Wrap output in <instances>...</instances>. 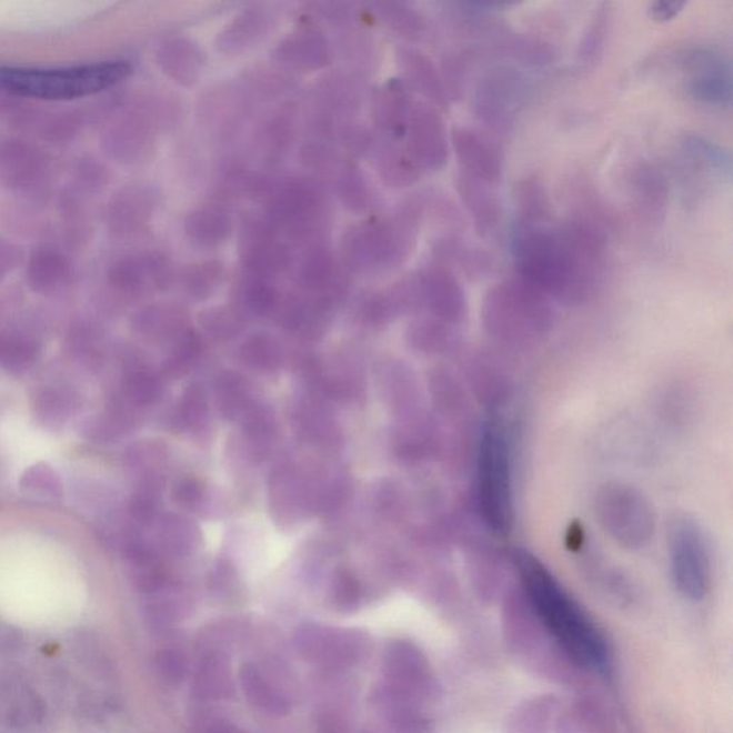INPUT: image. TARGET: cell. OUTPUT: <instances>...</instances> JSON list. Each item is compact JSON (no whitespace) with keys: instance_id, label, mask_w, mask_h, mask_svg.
Masks as SVG:
<instances>
[{"instance_id":"11","label":"cell","mask_w":733,"mask_h":733,"mask_svg":"<svg viewBox=\"0 0 733 733\" xmlns=\"http://www.w3.org/2000/svg\"><path fill=\"white\" fill-rule=\"evenodd\" d=\"M529 83L516 69L499 67L480 79L473 98L474 116L489 132L506 135L528 101Z\"/></svg>"},{"instance_id":"36","label":"cell","mask_w":733,"mask_h":733,"mask_svg":"<svg viewBox=\"0 0 733 733\" xmlns=\"http://www.w3.org/2000/svg\"><path fill=\"white\" fill-rule=\"evenodd\" d=\"M601 707L583 702L559 713L556 733H611L612 723Z\"/></svg>"},{"instance_id":"10","label":"cell","mask_w":733,"mask_h":733,"mask_svg":"<svg viewBox=\"0 0 733 733\" xmlns=\"http://www.w3.org/2000/svg\"><path fill=\"white\" fill-rule=\"evenodd\" d=\"M669 572L673 586L686 601L701 602L712 581L711 549L701 524L677 518L667 534Z\"/></svg>"},{"instance_id":"26","label":"cell","mask_w":733,"mask_h":733,"mask_svg":"<svg viewBox=\"0 0 733 733\" xmlns=\"http://www.w3.org/2000/svg\"><path fill=\"white\" fill-rule=\"evenodd\" d=\"M359 83L347 77H331L321 82L315 91L317 103L321 109L320 118L333 119L349 116L357 111L361 102Z\"/></svg>"},{"instance_id":"42","label":"cell","mask_w":733,"mask_h":733,"mask_svg":"<svg viewBox=\"0 0 733 733\" xmlns=\"http://www.w3.org/2000/svg\"><path fill=\"white\" fill-rule=\"evenodd\" d=\"M38 347L17 337H0V366L8 373L21 374L38 360Z\"/></svg>"},{"instance_id":"20","label":"cell","mask_w":733,"mask_h":733,"mask_svg":"<svg viewBox=\"0 0 733 733\" xmlns=\"http://www.w3.org/2000/svg\"><path fill=\"white\" fill-rule=\"evenodd\" d=\"M277 17L267 4H255L241 12L218 38V49L225 54H240L264 41L275 28Z\"/></svg>"},{"instance_id":"15","label":"cell","mask_w":733,"mask_h":733,"mask_svg":"<svg viewBox=\"0 0 733 733\" xmlns=\"http://www.w3.org/2000/svg\"><path fill=\"white\" fill-rule=\"evenodd\" d=\"M408 151L423 171H440L449 161L448 130L438 109L429 103H414L408 127Z\"/></svg>"},{"instance_id":"37","label":"cell","mask_w":733,"mask_h":733,"mask_svg":"<svg viewBox=\"0 0 733 733\" xmlns=\"http://www.w3.org/2000/svg\"><path fill=\"white\" fill-rule=\"evenodd\" d=\"M335 190L341 202L351 211L365 212L374 204L369 182L359 168L353 165H343L335 173Z\"/></svg>"},{"instance_id":"34","label":"cell","mask_w":733,"mask_h":733,"mask_svg":"<svg viewBox=\"0 0 733 733\" xmlns=\"http://www.w3.org/2000/svg\"><path fill=\"white\" fill-rule=\"evenodd\" d=\"M374 8L385 23L400 37L411 42L423 41L428 37L430 24L424 14L409 3L381 2Z\"/></svg>"},{"instance_id":"32","label":"cell","mask_w":733,"mask_h":733,"mask_svg":"<svg viewBox=\"0 0 733 733\" xmlns=\"http://www.w3.org/2000/svg\"><path fill=\"white\" fill-rule=\"evenodd\" d=\"M559 703L553 696H540L513 712L508 733H552L556 727Z\"/></svg>"},{"instance_id":"2","label":"cell","mask_w":733,"mask_h":733,"mask_svg":"<svg viewBox=\"0 0 733 733\" xmlns=\"http://www.w3.org/2000/svg\"><path fill=\"white\" fill-rule=\"evenodd\" d=\"M513 561L520 578V591L549 635L582 669L609 672L612 647L582 604L526 550L514 552Z\"/></svg>"},{"instance_id":"4","label":"cell","mask_w":733,"mask_h":733,"mask_svg":"<svg viewBox=\"0 0 733 733\" xmlns=\"http://www.w3.org/2000/svg\"><path fill=\"white\" fill-rule=\"evenodd\" d=\"M132 72L128 61L54 69L0 67V91L38 101H76L119 86Z\"/></svg>"},{"instance_id":"30","label":"cell","mask_w":733,"mask_h":733,"mask_svg":"<svg viewBox=\"0 0 733 733\" xmlns=\"http://www.w3.org/2000/svg\"><path fill=\"white\" fill-rule=\"evenodd\" d=\"M162 62L165 71L183 87L194 86L204 68V57H202L200 48L185 38L173 39L165 44L162 51Z\"/></svg>"},{"instance_id":"23","label":"cell","mask_w":733,"mask_h":733,"mask_svg":"<svg viewBox=\"0 0 733 733\" xmlns=\"http://www.w3.org/2000/svg\"><path fill=\"white\" fill-rule=\"evenodd\" d=\"M413 101L409 87L403 81H391L381 89L373 103V116L378 125L389 138L400 140L408 132Z\"/></svg>"},{"instance_id":"31","label":"cell","mask_w":733,"mask_h":733,"mask_svg":"<svg viewBox=\"0 0 733 733\" xmlns=\"http://www.w3.org/2000/svg\"><path fill=\"white\" fill-rule=\"evenodd\" d=\"M234 297L241 309L259 317L271 314L279 305V291L272 284V279L251 272H244L238 280Z\"/></svg>"},{"instance_id":"50","label":"cell","mask_w":733,"mask_h":733,"mask_svg":"<svg viewBox=\"0 0 733 733\" xmlns=\"http://www.w3.org/2000/svg\"><path fill=\"white\" fill-rule=\"evenodd\" d=\"M183 522L185 520L172 518L162 523L160 538L163 548L167 550L190 549L194 534L191 532L190 524Z\"/></svg>"},{"instance_id":"14","label":"cell","mask_w":733,"mask_h":733,"mask_svg":"<svg viewBox=\"0 0 733 733\" xmlns=\"http://www.w3.org/2000/svg\"><path fill=\"white\" fill-rule=\"evenodd\" d=\"M279 228L267 215L250 214L240 231V255L245 272L264 277L280 274L289 269V249L279 241Z\"/></svg>"},{"instance_id":"48","label":"cell","mask_w":733,"mask_h":733,"mask_svg":"<svg viewBox=\"0 0 733 733\" xmlns=\"http://www.w3.org/2000/svg\"><path fill=\"white\" fill-rule=\"evenodd\" d=\"M400 313L393 294H375L361 305L360 315L365 324L380 327L389 323L395 314Z\"/></svg>"},{"instance_id":"12","label":"cell","mask_w":733,"mask_h":733,"mask_svg":"<svg viewBox=\"0 0 733 733\" xmlns=\"http://www.w3.org/2000/svg\"><path fill=\"white\" fill-rule=\"evenodd\" d=\"M675 62L693 102L707 108L731 107L732 63L725 51L711 44H697L683 49Z\"/></svg>"},{"instance_id":"38","label":"cell","mask_w":733,"mask_h":733,"mask_svg":"<svg viewBox=\"0 0 733 733\" xmlns=\"http://www.w3.org/2000/svg\"><path fill=\"white\" fill-rule=\"evenodd\" d=\"M131 421L122 411L91 415L79 425V433L91 443H113L130 429Z\"/></svg>"},{"instance_id":"51","label":"cell","mask_w":733,"mask_h":733,"mask_svg":"<svg viewBox=\"0 0 733 733\" xmlns=\"http://www.w3.org/2000/svg\"><path fill=\"white\" fill-rule=\"evenodd\" d=\"M200 341H198L194 334L188 333L185 337H183L180 347H178V350L175 351V354H173L171 359L168 360V374L173 375V378H178V375L183 374V371H185L188 366H191V364L194 363L197 355L200 354Z\"/></svg>"},{"instance_id":"18","label":"cell","mask_w":733,"mask_h":733,"mask_svg":"<svg viewBox=\"0 0 733 733\" xmlns=\"http://www.w3.org/2000/svg\"><path fill=\"white\" fill-rule=\"evenodd\" d=\"M458 191L465 211L472 218L475 232L480 237H488L498 230L503 218V205L500 200L498 185L459 172Z\"/></svg>"},{"instance_id":"29","label":"cell","mask_w":733,"mask_h":733,"mask_svg":"<svg viewBox=\"0 0 733 733\" xmlns=\"http://www.w3.org/2000/svg\"><path fill=\"white\" fill-rule=\"evenodd\" d=\"M378 167L383 181L394 188L413 185L421 173L408 148L400 147L398 140L389 137L379 145Z\"/></svg>"},{"instance_id":"53","label":"cell","mask_w":733,"mask_h":733,"mask_svg":"<svg viewBox=\"0 0 733 733\" xmlns=\"http://www.w3.org/2000/svg\"><path fill=\"white\" fill-rule=\"evenodd\" d=\"M172 496L181 508L194 509L202 499L201 484L195 479H183L177 483Z\"/></svg>"},{"instance_id":"52","label":"cell","mask_w":733,"mask_h":733,"mask_svg":"<svg viewBox=\"0 0 733 733\" xmlns=\"http://www.w3.org/2000/svg\"><path fill=\"white\" fill-rule=\"evenodd\" d=\"M204 329L215 335H231L241 329L240 315L227 309L207 311L202 315Z\"/></svg>"},{"instance_id":"44","label":"cell","mask_w":733,"mask_h":733,"mask_svg":"<svg viewBox=\"0 0 733 733\" xmlns=\"http://www.w3.org/2000/svg\"><path fill=\"white\" fill-rule=\"evenodd\" d=\"M300 160L307 170L323 173V175H335L343 167L339 152L333 147L320 141L302 143Z\"/></svg>"},{"instance_id":"16","label":"cell","mask_w":733,"mask_h":733,"mask_svg":"<svg viewBox=\"0 0 733 733\" xmlns=\"http://www.w3.org/2000/svg\"><path fill=\"white\" fill-rule=\"evenodd\" d=\"M452 145L460 163L459 172L499 185L503 175V153L489 132L478 128L455 127Z\"/></svg>"},{"instance_id":"25","label":"cell","mask_w":733,"mask_h":733,"mask_svg":"<svg viewBox=\"0 0 733 733\" xmlns=\"http://www.w3.org/2000/svg\"><path fill=\"white\" fill-rule=\"evenodd\" d=\"M232 231V220L224 208L201 205L187 215L185 232L194 244L211 249L228 240Z\"/></svg>"},{"instance_id":"27","label":"cell","mask_w":733,"mask_h":733,"mask_svg":"<svg viewBox=\"0 0 733 733\" xmlns=\"http://www.w3.org/2000/svg\"><path fill=\"white\" fill-rule=\"evenodd\" d=\"M681 145L687 160H691L696 170L710 173V175L720 178L722 181H731V152L720 143L710 140V138L697 135V133H687L682 138Z\"/></svg>"},{"instance_id":"1","label":"cell","mask_w":733,"mask_h":733,"mask_svg":"<svg viewBox=\"0 0 733 733\" xmlns=\"http://www.w3.org/2000/svg\"><path fill=\"white\" fill-rule=\"evenodd\" d=\"M510 250L518 275L550 300L583 304L596 294L606 270L608 240L586 218L550 227L514 222Z\"/></svg>"},{"instance_id":"19","label":"cell","mask_w":733,"mask_h":733,"mask_svg":"<svg viewBox=\"0 0 733 733\" xmlns=\"http://www.w3.org/2000/svg\"><path fill=\"white\" fill-rule=\"evenodd\" d=\"M272 58L279 67L295 72H311L331 61V47L324 34L297 31L277 44Z\"/></svg>"},{"instance_id":"13","label":"cell","mask_w":733,"mask_h":733,"mask_svg":"<svg viewBox=\"0 0 733 733\" xmlns=\"http://www.w3.org/2000/svg\"><path fill=\"white\" fill-rule=\"evenodd\" d=\"M409 279L415 310H429L435 320L450 325L463 323L468 317V299L452 270L435 264Z\"/></svg>"},{"instance_id":"33","label":"cell","mask_w":733,"mask_h":733,"mask_svg":"<svg viewBox=\"0 0 733 733\" xmlns=\"http://www.w3.org/2000/svg\"><path fill=\"white\" fill-rule=\"evenodd\" d=\"M518 221L526 225H546L552 217V205L546 187L538 177L523 178L516 185Z\"/></svg>"},{"instance_id":"43","label":"cell","mask_w":733,"mask_h":733,"mask_svg":"<svg viewBox=\"0 0 733 733\" xmlns=\"http://www.w3.org/2000/svg\"><path fill=\"white\" fill-rule=\"evenodd\" d=\"M161 393L160 380L147 370L132 371L123 381V395L137 408L155 403Z\"/></svg>"},{"instance_id":"17","label":"cell","mask_w":733,"mask_h":733,"mask_svg":"<svg viewBox=\"0 0 733 733\" xmlns=\"http://www.w3.org/2000/svg\"><path fill=\"white\" fill-rule=\"evenodd\" d=\"M629 197L636 214L652 224H659L666 215L669 182L665 173L649 162L639 163L627 180Z\"/></svg>"},{"instance_id":"22","label":"cell","mask_w":733,"mask_h":733,"mask_svg":"<svg viewBox=\"0 0 733 733\" xmlns=\"http://www.w3.org/2000/svg\"><path fill=\"white\" fill-rule=\"evenodd\" d=\"M299 282L302 289L315 297L333 300L343 290V272L335 257L323 247H314L299 265Z\"/></svg>"},{"instance_id":"47","label":"cell","mask_w":733,"mask_h":733,"mask_svg":"<svg viewBox=\"0 0 733 733\" xmlns=\"http://www.w3.org/2000/svg\"><path fill=\"white\" fill-rule=\"evenodd\" d=\"M244 380L237 374H222L218 380V399L228 418L240 413L247 403Z\"/></svg>"},{"instance_id":"39","label":"cell","mask_w":733,"mask_h":733,"mask_svg":"<svg viewBox=\"0 0 733 733\" xmlns=\"http://www.w3.org/2000/svg\"><path fill=\"white\" fill-rule=\"evenodd\" d=\"M19 488L28 496L42 500H59L63 496V483L48 463L32 464L24 470Z\"/></svg>"},{"instance_id":"35","label":"cell","mask_w":733,"mask_h":733,"mask_svg":"<svg viewBox=\"0 0 733 733\" xmlns=\"http://www.w3.org/2000/svg\"><path fill=\"white\" fill-rule=\"evenodd\" d=\"M612 12L608 3L601 4L593 13L591 21L578 48V63L582 68H593L601 61L606 48L609 32H611Z\"/></svg>"},{"instance_id":"41","label":"cell","mask_w":733,"mask_h":733,"mask_svg":"<svg viewBox=\"0 0 733 733\" xmlns=\"http://www.w3.org/2000/svg\"><path fill=\"white\" fill-rule=\"evenodd\" d=\"M222 272L224 269L215 261L188 265L182 274L183 290L197 300L205 299L220 284Z\"/></svg>"},{"instance_id":"40","label":"cell","mask_w":733,"mask_h":733,"mask_svg":"<svg viewBox=\"0 0 733 733\" xmlns=\"http://www.w3.org/2000/svg\"><path fill=\"white\" fill-rule=\"evenodd\" d=\"M291 116V112L282 109V111L267 119L264 125H262L259 143L267 158L282 155L289 148L291 138L294 135V121H292Z\"/></svg>"},{"instance_id":"24","label":"cell","mask_w":733,"mask_h":733,"mask_svg":"<svg viewBox=\"0 0 733 733\" xmlns=\"http://www.w3.org/2000/svg\"><path fill=\"white\" fill-rule=\"evenodd\" d=\"M434 257L440 264L463 270L470 279H482L494 269V261L488 251L470 245L459 235H444L434 245Z\"/></svg>"},{"instance_id":"9","label":"cell","mask_w":733,"mask_h":733,"mask_svg":"<svg viewBox=\"0 0 733 733\" xmlns=\"http://www.w3.org/2000/svg\"><path fill=\"white\" fill-rule=\"evenodd\" d=\"M264 201L272 224L294 240H311L325 228L327 201L314 181L304 178L274 181Z\"/></svg>"},{"instance_id":"46","label":"cell","mask_w":733,"mask_h":733,"mask_svg":"<svg viewBox=\"0 0 733 733\" xmlns=\"http://www.w3.org/2000/svg\"><path fill=\"white\" fill-rule=\"evenodd\" d=\"M242 360L257 370H270L279 363V349L271 337L255 334L241 349Z\"/></svg>"},{"instance_id":"8","label":"cell","mask_w":733,"mask_h":733,"mask_svg":"<svg viewBox=\"0 0 733 733\" xmlns=\"http://www.w3.org/2000/svg\"><path fill=\"white\" fill-rule=\"evenodd\" d=\"M594 516L604 533L627 550L646 548L655 536L656 516L651 502L629 484L602 485L594 496Z\"/></svg>"},{"instance_id":"28","label":"cell","mask_w":733,"mask_h":733,"mask_svg":"<svg viewBox=\"0 0 733 733\" xmlns=\"http://www.w3.org/2000/svg\"><path fill=\"white\" fill-rule=\"evenodd\" d=\"M81 401L72 390L48 388L39 391L33 401V415L43 428L61 429L77 415Z\"/></svg>"},{"instance_id":"45","label":"cell","mask_w":733,"mask_h":733,"mask_svg":"<svg viewBox=\"0 0 733 733\" xmlns=\"http://www.w3.org/2000/svg\"><path fill=\"white\" fill-rule=\"evenodd\" d=\"M410 340L423 351H438L452 340V325L439 320H423L413 325Z\"/></svg>"},{"instance_id":"3","label":"cell","mask_w":733,"mask_h":733,"mask_svg":"<svg viewBox=\"0 0 733 733\" xmlns=\"http://www.w3.org/2000/svg\"><path fill=\"white\" fill-rule=\"evenodd\" d=\"M513 440L506 415L499 409L485 419L475 459V498L484 523L499 536L513 528Z\"/></svg>"},{"instance_id":"49","label":"cell","mask_w":733,"mask_h":733,"mask_svg":"<svg viewBox=\"0 0 733 733\" xmlns=\"http://www.w3.org/2000/svg\"><path fill=\"white\" fill-rule=\"evenodd\" d=\"M180 418L183 424L195 428L208 418V403L204 390L200 385H191L183 394Z\"/></svg>"},{"instance_id":"55","label":"cell","mask_w":733,"mask_h":733,"mask_svg":"<svg viewBox=\"0 0 733 733\" xmlns=\"http://www.w3.org/2000/svg\"><path fill=\"white\" fill-rule=\"evenodd\" d=\"M335 593L337 599L341 603L353 604L359 601L360 588L353 574L345 569L337 572L335 576Z\"/></svg>"},{"instance_id":"6","label":"cell","mask_w":733,"mask_h":733,"mask_svg":"<svg viewBox=\"0 0 733 733\" xmlns=\"http://www.w3.org/2000/svg\"><path fill=\"white\" fill-rule=\"evenodd\" d=\"M482 321L485 333L500 343L529 345L553 325L552 300L522 277H509L484 295Z\"/></svg>"},{"instance_id":"54","label":"cell","mask_w":733,"mask_h":733,"mask_svg":"<svg viewBox=\"0 0 733 733\" xmlns=\"http://www.w3.org/2000/svg\"><path fill=\"white\" fill-rule=\"evenodd\" d=\"M685 7L686 2H680V0H657V2L649 4L647 14L653 22L666 23L680 17Z\"/></svg>"},{"instance_id":"21","label":"cell","mask_w":733,"mask_h":733,"mask_svg":"<svg viewBox=\"0 0 733 733\" xmlns=\"http://www.w3.org/2000/svg\"><path fill=\"white\" fill-rule=\"evenodd\" d=\"M398 62L404 83L429 99L433 107L448 108L450 99L445 91L442 73L435 63L420 49L400 47Z\"/></svg>"},{"instance_id":"5","label":"cell","mask_w":733,"mask_h":733,"mask_svg":"<svg viewBox=\"0 0 733 733\" xmlns=\"http://www.w3.org/2000/svg\"><path fill=\"white\" fill-rule=\"evenodd\" d=\"M425 201H405L391 218L366 221L347 231L343 260L355 272H380L403 264L414 249Z\"/></svg>"},{"instance_id":"7","label":"cell","mask_w":733,"mask_h":733,"mask_svg":"<svg viewBox=\"0 0 733 733\" xmlns=\"http://www.w3.org/2000/svg\"><path fill=\"white\" fill-rule=\"evenodd\" d=\"M503 632L510 652L539 675L566 683L582 671L549 635L522 591L509 598L503 613Z\"/></svg>"}]
</instances>
